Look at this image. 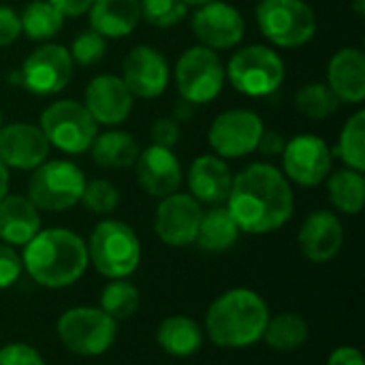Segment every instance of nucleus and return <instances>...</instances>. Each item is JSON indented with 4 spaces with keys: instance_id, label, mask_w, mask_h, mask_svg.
Segmentation results:
<instances>
[{
    "instance_id": "obj_1",
    "label": "nucleus",
    "mask_w": 365,
    "mask_h": 365,
    "mask_svg": "<svg viewBox=\"0 0 365 365\" xmlns=\"http://www.w3.org/2000/svg\"><path fill=\"white\" fill-rule=\"evenodd\" d=\"M229 212L240 231L272 233L293 216V190L284 173L267 163H252L233 178Z\"/></svg>"
},
{
    "instance_id": "obj_2",
    "label": "nucleus",
    "mask_w": 365,
    "mask_h": 365,
    "mask_svg": "<svg viewBox=\"0 0 365 365\" xmlns=\"http://www.w3.org/2000/svg\"><path fill=\"white\" fill-rule=\"evenodd\" d=\"M21 263L41 287L64 289L83 276L90 259L79 235L68 229H45L24 246Z\"/></svg>"
},
{
    "instance_id": "obj_3",
    "label": "nucleus",
    "mask_w": 365,
    "mask_h": 365,
    "mask_svg": "<svg viewBox=\"0 0 365 365\" xmlns=\"http://www.w3.org/2000/svg\"><path fill=\"white\" fill-rule=\"evenodd\" d=\"M269 308L261 295L248 289L222 293L205 314V331L216 346L244 349L263 338Z\"/></svg>"
},
{
    "instance_id": "obj_4",
    "label": "nucleus",
    "mask_w": 365,
    "mask_h": 365,
    "mask_svg": "<svg viewBox=\"0 0 365 365\" xmlns=\"http://www.w3.org/2000/svg\"><path fill=\"white\" fill-rule=\"evenodd\" d=\"M88 259L105 278H126L141 261V246L135 231L122 220H103L86 244Z\"/></svg>"
},
{
    "instance_id": "obj_5",
    "label": "nucleus",
    "mask_w": 365,
    "mask_h": 365,
    "mask_svg": "<svg viewBox=\"0 0 365 365\" xmlns=\"http://www.w3.org/2000/svg\"><path fill=\"white\" fill-rule=\"evenodd\" d=\"M259 30L278 47H302L317 32V15L304 0H261L257 6Z\"/></svg>"
},
{
    "instance_id": "obj_6",
    "label": "nucleus",
    "mask_w": 365,
    "mask_h": 365,
    "mask_svg": "<svg viewBox=\"0 0 365 365\" xmlns=\"http://www.w3.org/2000/svg\"><path fill=\"white\" fill-rule=\"evenodd\" d=\"M225 73L237 92L246 96H267L282 86L284 62L272 47L248 45L233 53Z\"/></svg>"
},
{
    "instance_id": "obj_7",
    "label": "nucleus",
    "mask_w": 365,
    "mask_h": 365,
    "mask_svg": "<svg viewBox=\"0 0 365 365\" xmlns=\"http://www.w3.org/2000/svg\"><path fill=\"white\" fill-rule=\"evenodd\" d=\"M43 135L47 137L49 145L58 148L66 154H83L90 150L98 124L90 115V111L83 107V103L77 101H58L51 103L41 113V126Z\"/></svg>"
},
{
    "instance_id": "obj_8",
    "label": "nucleus",
    "mask_w": 365,
    "mask_h": 365,
    "mask_svg": "<svg viewBox=\"0 0 365 365\" xmlns=\"http://www.w3.org/2000/svg\"><path fill=\"white\" fill-rule=\"evenodd\" d=\"M28 199L36 210L64 212L79 203L86 178L83 171L68 160H49L32 169Z\"/></svg>"
},
{
    "instance_id": "obj_9",
    "label": "nucleus",
    "mask_w": 365,
    "mask_h": 365,
    "mask_svg": "<svg viewBox=\"0 0 365 365\" xmlns=\"http://www.w3.org/2000/svg\"><path fill=\"white\" fill-rule=\"evenodd\" d=\"M58 336L62 344L83 357H96L109 351L118 336V321L101 308H71L58 319Z\"/></svg>"
},
{
    "instance_id": "obj_10",
    "label": "nucleus",
    "mask_w": 365,
    "mask_h": 365,
    "mask_svg": "<svg viewBox=\"0 0 365 365\" xmlns=\"http://www.w3.org/2000/svg\"><path fill=\"white\" fill-rule=\"evenodd\" d=\"M227 73L214 49L203 45L186 49L175 64V86L180 90V98L192 105H205L214 101L222 86Z\"/></svg>"
},
{
    "instance_id": "obj_11",
    "label": "nucleus",
    "mask_w": 365,
    "mask_h": 365,
    "mask_svg": "<svg viewBox=\"0 0 365 365\" xmlns=\"http://www.w3.org/2000/svg\"><path fill=\"white\" fill-rule=\"evenodd\" d=\"M73 58L66 47L45 43L21 64V86L36 96H53L73 79Z\"/></svg>"
},
{
    "instance_id": "obj_12",
    "label": "nucleus",
    "mask_w": 365,
    "mask_h": 365,
    "mask_svg": "<svg viewBox=\"0 0 365 365\" xmlns=\"http://www.w3.org/2000/svg\"><path fill=\"white\" fill-rule=\"evenodd\" d=\"M263 130V122L255 111L229 109L212 122L207 141L220 158H242L257 150Z\"/></svg>"
},
{
    "instance_id": "obj_13",
    "label": "nucleus",
    "mask_w": 365,
    "mask_h": 365,
    "mask_svg": "<svg viewBox=\"0 0 365 365\" xmlns=\"http://www.w3.org/2000/svg\"><path fill=\"white\" fill-rule=\"evenodd\" d=\"M331 150L317 135L293 137L282 152L284 173L299 186H317L331 173Z\"/></svg>"
},
{
    "instance_id": "obj_14",
    "label": "nucleus",
    "mask_w": 365,
    "mask_h": 365,
    "mask_svg": "<svg viewBox=\"0 0 365 365\" xmlns=\"http://www.w3.org/2000/svg\"><path fill=\"white\" fill-rule=\"evenodd\" d=\"M201 205L197 199L184 192L163 197L154 214V231L167 246L182 248L197 240L201 222Z\"/></svg>"
},
{
    "instance_id": "obj_15",
    "label": "nucleus",
    "mask_w": 365,
    "mask_h": 365,
    "mask_svg": "<svg viewBox=\"0 0 365 365\" xmlns=\"http://www.w3.org/2000/svg\"><path fill=\"white\" fill-rule=\"evenodd\" d=\"M192 32L207 49H229L244 38V17L227 2H205L192 17Z\"/></svg>"
},
{
    "instance_id": "obj_16",
    "label": "nucleus",
    "mask_w": 365,
    "mask_h": 365,
    "mask_svg": "<svg viewBox=\"0 0 365 365\" xmlns=\"http://www.w3.org/2000/svg\"><path fill=\"white\" fill-rule=\"evenodd\" d=\"M122 81L133 96L156 98L167 90L169 64L158 49L137 45L122 62Z\"/></svg>"
},
{
    "instance_id": "obj_17",
    "label": "nucleus",
    "mask_w": 365,
    "mask_h": 365,
    "mask_svg": "<svg viewBox=\"0 0 365 365\" xmlns=\"http://www.w3.org/2000/svg\"><path fill=\"white\" fill-rule=\"evenodd\" d=\"M49 141L34 124L13 122L0 128V160L19 171H32L49 156Z\"/></svg>"
},
{
    "instance_id": "obj_18",
    "label": "nucleus",
    "mask_w": 365,
    "mask_h": 365,
    "mask_svg": "<svg viewBox=\"0 0 365 365\" xmlns=\"http://www.w3.org/2000/svg\"><path fill=\"white\" fill-rule=\"evenodd\" d=\"M83 107L90 111L96 124L115 126L122 124L133 109V94L124 86L122 77L98 75L86 86Z\"/></svg>"
},
{
    "instance_id": "obj_19",
    "label": "nucleus",
    "mask_w": 365,
    "mask_h": 365,
    "mask_svg": "<svg viewBox=\"0 0 365 365\" xmlns=\"http://www.w3.org/2000/svg\"><path fill=\"white\" fill-rule=\"evenodd\" d=\"M139 186L152 197H167L178 192L182 184V165L169 148L150 145L139 152L135 160Z\"/></svg>"
},
{
    "instance_id": "obj_20",
    "label": "nucleus",
    "mask_w": 365,
    "mask_h": 365,
    "mask_svg": "<svg viewBox=\"0 0 365 365\" xmlns=\"http://www.w3.org/2000/svg\"><path fill=\"white\" fill-rule=\"evenodd\" d=\"M297 240L308 261L327 263L340 252L344 244V229L336 214L327 210H319L304 220Z\"/></svg>"
},
{
    "instance_id": "obj_21",
    "label": "nucleus",
    "mask_w": 365,
    "mask_h": 365,
    "mask_svg": "<svg viewBox=\"0 0 365 365\" xmlns=\"http://www.w3.org/2000/svg\"><path fill=\"white\" fill-rule=\"evenodd\" d=\"M231 186V169L220 156L203 154L192 160L188 169V188L192 199L207 205H222L229 199Z\"/></svg>"
},
{
    "instance_id": "obj_22",
    "label": "nucleus",
    "mask_w": 365,
    "mask_h": 365,
    "mask_svg": "<svg viewBox=\"0 0 365 365\" xmlns=\"http://www.w3.org/2000/svg\"><path fill=\"white\" fill-rule=\"evenodd\" d=\"M327 86L340 103L357 105L365 98V53L359 47H344L327 64Z\"/></svg>"
},
{
    "instance_id": "obj_23",
    "label": "nucleus",
    "mask_w": 365,
    "mask_h": 365,
    "mask_svg": "<svg viewBox=\"0 0 365 365\" xmlns=\"http://www.w3.org/2000/svg\"><path fill=\"white\" fill-rule=\"evenodd\" d=\"M41 231V214L28 197L6 195L0 201V240L9 246H26Z\"/></svg>"
},
{
    "instance_id": "obj_24",
    "label": "nucleus",
    "mask_w": 365,
    "mask_h": 365,
    "mask_svg": "<svg viewBox=\"0 0 365 365\" xmlns=\"http://www.w3.org/2000/svg\"><path fill=\"white\" fill-rule=\"evenodd\" d=\"M94 32L103 38H122L130 34L141 19L139 0H94L88 9Z\"/></svg>"
},
{
    "instance_id": "obj_25",
    "label": "nucleus",
    "mask_w": 365,
    "mask_h": 365,
    "mask_svg": "<svg viewBox=\"0 0 365 365\" xmlns=\"http://www.w3.org/2000/svg\"><path fill=\"white\" fill-rule=\"evenodd\" d=\"M240 227L233 220L231 212L222 205H212L207 212L201 214L199 231H197V244L205 252H225L229 250L237 237H240Z\"/></svg>"
},
{
    "instance_id": "obj_26",
    "label": "nucleus",
    "mask_w": 365,
    "mask_h": 365,
    "mask_svg": "<svg viewBox=\"0 0 365 365\" xmlns=\"http://www.w3.org/2000/svg\"><path fill=\"white\" fill-rule=\"evenodd\" d=\"M156 342L171 357H190L201 349L203 331L192 319L184 314H175V317H167L160 323L156 331Z\"/></svg>"
},
{
    "instance_id": "obj_27",
    "label": "nucleus",
    "mask_w": 365,
    "mask_h": 365,
    "mask_svg": "<svg viewBox=\"0 0 365 365\" xmlns=\"http://www.w3.org/2000/svg\"><path fill=\"white\" fill-rule=\"evenodd\" d=\"M92 158L98 167L105 169H124L135 165L139 156V145L133 135L122 130H107L96 135L92 145Z\"/></svg>"
},
{
    "instance_id": "obj_28",
    "label": "nucleus",
    "mask_w": 365,
    "mask_h": 365,
    "mask_svg": "<svg viewBox=\"0 0 365 365\" xmlns=\"http://www.w3.org/2000/svg\"><path fill=\"white\" fill-rule=\"evenodd\" d=\"M19 21L21 32H26L28 38L43 43L53 38L62 30L64 15L47 0H30L19 13Z\"/></svg>"
},
{
    "instance_id": "obj_29",
    "label": "nucleus",
    "mask_w": 365,
    "mask_h": 365,
    "mask_svg": "<svg viewBox=\"0 0 365 365\" xmlns=\"http://www.w3.org/2000/svg\"><path fill=\"white\" fill-rule=\"evenodd\" d=\"M327 192L336 210L344 214H359L365 203V180L361 171L340 169L327 180Z\"/></svg>"
},
{
    "instance_id": "obj_30",
    "label": "nucleus",
    "mask_w": 365,
    "mask_h": 365,
    "mask_svg": "<svg viewBox=\"0 0 365 365\" xmlns=\"http://www.w3.org/2000/svg\"><path fill=\"white\" fill-rule=\"evenodd\" d=\"M263 338L274 351L291 353L308 340V323L295 312H282L267 321Z\"/></svg>"
},
{
    "instance_id": "obj_31",
    "label": "nucleus",
    "mask_w": 365,
    "mask_h": 365,
    "mask_svg": "<svg viewBox=\"0 0 365 365\" xmlns=\"http://www.w3.org/2000/svg\"><path fill=\"white\" fill-rule=\"evenodd\" d=\"M295 107L310 120H325L340 109L338 96L331 92L327 83H306L295 94Z\"/></svg>"
},
{
    "instance_id": "obj_32",
    "label": "nucleus",
    "mask_w": 365,
    "mask_h": 365,
    "mask_svg": "<svg viewBox=\"0 0 365 365\" xmlns=\"http://www.w3.org/2000/svg\"><path fill=\"white\" fill-rule=\"evenodd\" d=\"M139 308V291L135 284L126 282V278L111 280L101 293V310L109 314L113 321L130 319Z\"/></svg>"
},
{
    "instance_id": "obj_33",
    "label": "nucleus",
    "mask_w": 365,
    "mask_h": 365,
    "mask_svg": "<svg viewBox=\"0 0 365 365\" xmlns=\"http://www.w3.org/2000/svg\"><path fill=\"white\" fill-rule=\"evenodd\" d=\"M336 154L344 160L349 169H365V111H357L344 126L338 139Z\"/></svg>"
},
{
    "instance_id": "obj_34",
    "label": "nucleus",
    "mask_w": 365,
    "mask_h": 365,
    "mask_svg": "<svg viewBox=\"0 0 365 365\" xmlns=\"http://www.w3.org/2000/svg\"><path fill=\"white\" fill-rule=\"evenodd\" d=\"M141 17L156 28H171L188 15L184 0H139Z\"/></svg>"
},
{
    "instance_id": "obj_35",
    "label": "nucleus",
    "mask_w": 365,
    "mask_h": 365,
    "mask_svg": "<svg viewBox=\"0 0 365 365\" xmlns=\"http://www.w3.org/2000/svg\"><path fill=\"white\" fill-rule=\"evenodd\" d=\"M79 201L92 214H109L118 207L120 192L109 180H92V182H86Z\"/></svg>"
},
{
    "instance_id": "obj_36",
    "label": "nucleus",
    "mask_w": 365,
    "mask_h": 365,
    "mask_svg": "<svg viewBox=\"0 0 365 365\" xmlns=\"http://www.w3.org/2000/svg\"><path fill=\"white\" fill-rule=\"evenodd\" d=\"M105 49H107L105 38L94 30H86L73 38L68 53H71L73 62H77L79 66H92L105 56Z\"/></svg>"
},
{
    "instance_id": "obj_37",
    "label": "nucleus",
    "mask_w": 365,
    "mask_h": 365,
    "mask_svg": "<svg viewBox=\"0 0 365 365\" xmlns=\"http://www.w3.org/2000/svg\"><path fill=\"white\" fill-rule=\"evenodd\" d=\"M21 269H24L21 257L9 244H0V289L13 287L19 280Z\"/></svg>"
},
{
    "instance_id": "obj_38",
    "label": "nucleus",
    "mask_w": 365,
    "mask_h": 365,
    "mask_svg": "<svg viewBox=\"0 0 365 365\" xmlns=\"http://www.w3.org/2000/svg\"><path fill=\"white\" fill-rule=\"evenodd\" d=\"M0 365H45V361L30 344L15 342L0 349Z\"/></svg>"
},
{
    "instance_id": "obj_39",
    "label": "nucleus",
    "mask_w": 365,
    "mask_h": 365,
    "mask_svg": "<svg viewBox=\"0 0 365 365\" xmlns=\"http://www.w3.org/2000/svg\"><path fill=\"white\" fill-rule=\"evenodd\" d=\"M180 122H175L173 118H158L152 124L150 137H152V145H160V148H173L180 141Z\"/></svg>"
},
{
    "instance_id": "obj_40",
    "label": "nucleus",
    "mask_w": 365,
    "mask_h": 365,
    "mask_svg": "<svg viewBox=\"0 0 365 365\" xmlns=\"http://www.w3.org/2000/svg\"><path fill=\"white\" fill-rule=\"evenodd\" d=\"M19 34H21L19 15L9 6H0V47L15 43Z\"/></svg>"
},
{
    "instance_id": "obj_41",
    "label": "nucleus",
    "mask_w": 365,
    "mask_h": 365,
    "mask_svg": "<svg viewBox=\"0 0 365 365\" xmlns=\"http://www.w3.org/2000/svg\"><path fill=\"white\" fill-rule=\"evenodd\" d=\"M284 137L276 130H263L261 137H259V143H257V150L255 152H261L263 156L267 158H274V156H280L284 152Z\"/></svg>"
},
{
    "instance_id": "obj_42",
    "label": "nucleus",
    "mask_w": 365,
    "mask_h": 365,
    "mask_svg": "<svg viewBox=\"0 0 365 365\" xmlns=\"http://www.w3.org/2000/svg\"><path fill=\"white\" fill-rule=\"evenodd\" d=\"M327 365H365L361 353L355 349V346H340L336 349L329 359H327Z\"/></svg>"
},
{
    "instance_id": "obj_43",
    "label": "nucleus",
    "mask_w": 365,
    "mask_h": 365,
    "mask_svg": "<svg viewBox=\"0 0 365 365\" xmlns=\"http://www.w3.org/2000/svg\"><path fill=\"white\" fill-rule=\"evenodd\" d=\"M47 2H51L64 17H79L88 13L94 0H47Z\"/></svg>"
},
{
    "instance_id": "obj_44",
    "label": "nucleus",
    "mask_w": 365,
    "mask_h": 365,
    "mask_svg": "<svg viewBox=\"0 0 365 365\" xmlns=\"http://www.w3.org/2000/svg\"><path fill=\"white\" fill-rule=\"evenodd\" d=\"M195 107H197V105H192V103L180 98V101L173 105V115H171V118H173L175 122H186V120H190V115L195 113Z\"/></svg>"
},
{
    "instance_id": "obj_45",
    "label": "nucleus",
    "mask_w": 365,
    "mask_h": 365,
    "mask_svg": "<svg viewBox=\"0 0 365 365\" xmlns=\"http://www.w3.org/2000/svg\"><path fill=\"white\" fill-rule=\"evenodd\" d=\"M9 190V167L0 160V201L6 197Z\"/></svg>"
},
{
    "instance_id": "obj_46",
    "label": "nucleus",
    "mask_w": 365,
    "mask_h": 365,
    "mask_svg": "<svg viewBox=\"0 0 365 365\" xmlns=\"http://www.w3.org/2000/svg\"><path fill=\"white\" fill-rule=\"evenodd\" d=\"M353 6H355L357 15H364L365 13V0H353Z\"/></svg>"
},
{
    "instance_id": "obj_47",
    "label": "nucleus",
    "mask_w": 365,
    "mask_h": 365,
    "mask_svg": "<svg viewBox=\"0 0 365 365\" xmlns=\"http://www.w3.org/2000/svg\"><path fill=\"white\" fill-rule=\"evenodd\" d=\"M188 6H201V4H205V2H212V0H184Z\"/></svg>"
},
{
    "instance_id": "obj_48",
    "label": "nucleus",
    "mask_w": 365,
    "mask_h": 365,
    "mask_svg": "<svg viewBox=\"0 0 365 365\" xmlns=\"http://www.w3.org/2000/svg\"><path fill=\"white\" fill-rule=\"evenodd\" d=\"M0 128H2V111H0Z\"/></svg>"
}]
</instances>
